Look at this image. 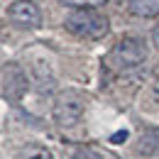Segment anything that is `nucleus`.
I'll return each instance as SVG.
<instances>
[{"instance_id": "1", "label": "nucleus", "mask_w": 159, "mask_h": 159, "mask_svg": "<svg viewBox=\"0 0 159 159\" xmlns=\"http://www.w3.org/2000/svg\"><path fill=\"white\" fill-rule=\"evenodd\" d=\"M64 27L83 39H100L108 34L110 30V22L105 15H100L96 7H79V10H71L64 20Z\"/></svg>"}, {"instance_id": "2", "label": "nucleus", "mask_w": 159, "mask_h": 159, "mask_svg": "<svg viewBox=\"0 0 159 159\" xmlns=\"http://www.w3.org/2000/svg\"><path fill=\"white\" fill-rule=\"evenodd\" d=\"M147 61V44L139 37H125L120 39L110 54H108V66L115 71H132Z\"/></svg>"}, {"instance_id": "3", "label": "nucleus", "mask_w": 159, "mask_h": 159, "mask_svg": "<svg viewBox=\"0 0 159 159\" xmlns=\"http://www.w3.org/2000/svg\"><path fill=\"white\" fill-rule=\"evenodd\" d=\"M83 110H86V98L81 96L79 91L69 88V91H61L59 96L54 98L52 115H54V122L59 127H74L83 118Z\"/></svg>"}, {"instance_id": "4", "label": "nucleus", "mask_w": 159, "mask_h": 159, "mask_svg": "<svg viewBox=\"0 0 159 159\" xmlns=\"http://www.w3.org/2000/svg\"><path fill=\"white\" fill-rule=\"evenodd\" d=\"M30 88V76L17 61H7L0 69V93L7 103H20Z\"/></svg>"}, {"instance_id": "5", "label": "nucleus", "mask_w": 159, "mask_h": 159, "mask_svg": "<svg viewBox=\"0 0 159 159\" xmlns=\"http://www.w3.org/2000/svg\"><path fill=\"white\" fill-rule=\"evenodd\" d=\"M7 17H10L12 25H17V27H39L42 12L32 0H15V2L7 7Z\"/></svg>"}, {"instance_id": "6", "label": "nucleus", "mask_w": 159, "mask_h": 159, "mask_svg": "<svg viewBox=\"0 0 159 159\" xmlns=\"http://www.w3.org/2000/svg\"><path fill=\"white\" fill-rule=\"evenodd\" d=\"M135 152L139 157H154L159 154V127H147L139 132L135 142Z\"/></svg>"}, {"instance_id": "7", "label": "nucleus", "mask_w": 159, "mask_h": 159, "mask_svg": "<svg viewBox=\"0 0 159 159\" xmlns=\"http://www.w3.org/2000/svg\"><path fill=\"white\" fill-rule=\"evenodd\" d=\"M127 10L137 17H157L159 0H127Z\"/></svg>"}, {"instance_id": "8", "label": "nucleus", "mask_w": 159, "mask_h": 159, "mask_svg": "<svg viewBox=\"0 0 159 159\" xmlns=\"http://www.w3.org/2000/svg\"><path fill=\"white\" fill-rule=\"evenodd\" d=\"M17 159H54V154L47 147H27L17 154Z\"/></svg>"}, {"instance_id": "9", "label": "nucleus", "mask_w": 159, "mask_h": 159, "mask_svg": "<svg viewBox=\"0 0 159 159\" xmlns=\"http://www.w3.org/2000/svg\"><path fill=\"white\" fill-rule=\"evenodd\" d=\"M71 159H103V154L93 147H76L71 152Z\"/></svg>"}, {"instance_id": "10", "label": "nucleus", "mask_w": 159, "mask_h": 159, "mask_svg": "<svg viewBox=\"0 0 159 159\" xmlns=\"http://www.w3.org/2000/svg\"><path fill=\"white\" fill-rule=\"evenodd\" d=\"M61 2L69 5V7H74V10H79V7H98L105 0H61Z\"/></svg>"}, {"instance_id": "11", "label": "nucleus", "mask_w": 159, "mask_h": 159, "mask_svg": "<svg viewBox=\"0 0 159 159\" xmlns=\"http://www.w3.org/2000/svg\"><path fill=\"white\" fill-rule=\"evenodd\" d=\"M147 98L152 100V108H159V79L152 81V86H149V93H147Z\"/></svg>"}, {"instance_id": "12", "label": "nucleus", "mask_w": 159, "mask_h": 159, "mask_svg": "<svg viewBox=\"0 0 159 159\" xmlns=\"http://www.w3.org/2000/svg\"><path fill=\"white\" fill-rule=\"evenodd\" d=\"M125 139H127V130H120V132H115V135L110 137V142H113V144H122Z\"/></svg>"}, {"instance_id": "13", "label": "nucleus", "mask_w": 159, "mask_h": 159, "mask_svg": "<svg viewBox=\"0 0 159 159\" xmlns=\"http://www.w3.org/2000/svg\"><path fill=\"white\" fill-rule=\"evenodd\" d=\"M152 44H154V49L159 52V25L152 30Z\"/></svg>"}]
</instances>
